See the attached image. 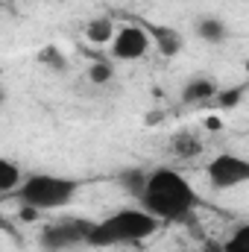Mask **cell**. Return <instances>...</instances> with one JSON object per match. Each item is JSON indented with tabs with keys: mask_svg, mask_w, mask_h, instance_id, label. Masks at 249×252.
Returning <instances> with one entry per match:
<instances>
[{
	"mask_svg": "<svg viewBox=\"0 0 249 252\" xmlns=\"http://www.w3.org/2000/svg\"><path fill=\"white\" fill-rule=\"evenodd\" d=\"M141 208H147L161 223H176L193 217L199 196L193 185L173 167H156L147 173V185L141 190Z\"/></svg>",
	"mask_w": 249,
	"mask_h": 252,
	"instance_id": "1",
	"label": "cell"
},
{
	"mask_svg": "<svg viewBox=\"0 0 249 252\" xmlns=\"http://www.w3.org/2000/svg\"><path fill=\"white\" fill-rule=\"evenodd\" d=\"M158 217H153L147 208H121L109 214L106 220L94 223L88 235V247H124L147 241L158 232Z\"/></svg>",
	"mask_w": 249,
	"mask_h": 252,
	"instance_id": "2",
	"label": "cell"
},
{
	"mask_svg": "<svg viewBox=\"0 0 249 252\" xmlns=\"http://www.w3.org/2000/svg\"><path fill=\"white\" fill-rule=\"evenodd\" d=\"M76 190H79L76 179H64L53 173H32L24 179L18 199L24 208H32V211H59L73 202Z\"/></svg>",
	"mask_w": 249,
	"mask_h": 252,
	"instance_id": "3",
	"label": "cell"
},
{
	"mask_svg": "<svg viewBox=\"0 0 249 252\" xmlns=\"http://www.w3.org/2000/svg\"><path fill=\"white\" fill-rule=\"evenodd\" d=\"M94 229V220L85 217H70V220H56L41 232V247L50 252H64L70 247L85 244L88 247V235Z\"/></svg>",
	"mask_w": 249,
	"mask_h": 252,
	"instance_id": "4",
	"label": "cell"
},
{
	"mask_svg": "<svg viewBox=\"0 0 249 252\" xmlns=\"http://www.w3.org/2000/svg\"><path fill=\"white\" fill-rule=\"evenodd\" d=\"M208 182L220 190L241 188L249 182V158L235 156V153H217L208 164H205Z\"/></svg>",
	"mask_w": 249,
	"mask_h": 252,
	"instance_id": "5",
	"label": "cell"
},
{
	"mask_svg": "<svg viewBox=\"0 0 249 252\" xmlns=\"http://www.w3.org/2000/svg\"><path fill=\"white\" fill-rule=\"evenodd\" d=\"M150 47H153V38H150L147 27L144 24H126L118 30V35L112 41V56L121 62H135V59H144Z\"/></svg>",
	"mask_w": 249,
	"mask_h": 252,
	"instance_id": "6",
	"label": "cell"
},
{
	"mask_svg": "<svg viewBox=\"0 0 249 252\" xmlns=\"http://www.w3.org/2000/svg\"><path fill=\"white\" fill-rule=\"evenodd\" d=\"M217 94H220V85L211 76H193L182 88L185 103H211V100H217Z\"/></svg>",
	"mask_w": 249,
	"mask_h": 252,
	"instance_id": "7",
	"label": "cell"
},
{
	"mask_svg": "<svg viewBox=\"0 0 249 252\" xmlns=\"http://www.w3.org/2000/svg\"><path fill=\"white\" fill-rule=\"evenodd\" d=\"M144 27H147L150 38H153V44L158 47L161 56H176V53H179V47H182V35H179L173 27H158V24H144Z\"/></svg>",
	"mask_w": 249,
	"mask_h": 252,
	"instance_id": "8",
	"label": "cell"
},
{
	"mask_svg": "<svg viewBox=\"0 0 249 252\" xmlns=\"http://www.w3.org/2000/svg\"><path fill=\"white\" fill-rule=\"evenodd\" d=\"M196 38L205 41V44H223V41L229 38V30H226V24H223L220 18L205 15V18L196 21Z\"/></svg>",
	"mask_w": 249,
	"mask_h": 252,
	"instance_id": "9",
	"label": "cell"
},
{
	"mask_svg": "<svg viewBox=\"0 0 249 252\" xmlns=\"http://www.w3.org/2000/svg\"><path fill=\"white\" fill-rule=\"evenodd\" d=\"M24 170L18 167V161L12 158H0V193L9 196V193H18L21 185H24Z\"/></svg>",
	"mask_w": 249,
	"mask_h": 252,
	"instance_id": "10",
	"label": "cell"
},
{
	"mask_svg": "<svg viewBox=\"0 0 249 252\" xmlns=\"http://www.w3.org/2000/svg\"><path fill=\"white\" fill-rule=\"evenodd\" d=\"M170 153L176 156V158H193V156H199L202 153V141L193 135V132H176L173 138H170Z\"/></svg>",
	"mask_w": 249,
	"mask_h": 252,
	"instance_id": "11",
	"label": "cell"
},
{
	"mask_svg": "<svg viewBox=\"0 0 249 252\" xmlns=\"http://www.w3.org/2000/svg\"><path fill=\"white\" fill-rule=\"evenodd\" d=\"M115 35H118V27H115V21H112L109 15L94 18V21L85 27V38H88L91 44H109V41H115Z\"/></svg>",
	"mask_w": 249,
	"mask_h": 252,
	"instance_id": "12",
	"label": "cell"
},
{
	"mask_svg": "<svg viewBox=\"0 0 249 252\" xmlns=\"http://www.w3.org/2000/svg\"><path fill=\"white\" fill-rule=\"evenodd\" d=\"M118 179H121V185H124L132 196H141V190L147 185V173H144V170H124Z\"/></svg>",
	"mask_w": 249,
	"mask_h": 252,
	"instance_id": "13",
	"label": "cell"
},
{
	"mask_svg": "<svg viewBox=\"0 0 249 252\" xmlns=\"http://www.w3.org/2000/svg\"><path fill=\"white\" fill-rule=\"evenodd\" d=\"M223 252H249V223L232 232V238L223 244Z\"/></svg>",
	"mask_w": 249,
	"mask_h": 252,
	"instance_id": "14",
	"label": "cell"
},
{
	"mask_svg": "<svg viewBox=\"0 0 249 252\" xmlns=\"http://www.w3.org/2000/svg\"><path fill=\"white\" fill-rule=\"evenodd\" d=\"M38 62L47 64V67H53V70H64V67H67V59H64L56 47H44V50H38Z\"/></svg>",
	"mask_w": 249,
	"mask_h": 252,
	"instance_id": "15",
	"label": "cell"
},
{
	"mask_svg": "<svg viewBox=\"0 0 249 252\" xmlns=\"http://www.w3.org/2000/svg\"><path fill=\"white\" fill-rule=\"evenodd\" d=\"M241 97H244V88H226V91L220 88V94H217V100H214V103H217L220 109H232V106H238V103H241Z\"/></svg>",
	"mask_w": 249,
	"mask_h": 252,
	"instance_id": "16",
	"label": "cell"
},
{
	"mask_svg": "<svg viewBox=\"0 0 249 252\" xmlns=\"http://www.w3.org/2000/svg\"><path fill=\"white\" fill-rule=\"evenodd\" d=\"M91 82H97V85H106L109 79H112V62H94L91 64Z\"/></svg>",
	"mask_w": 249,
	"mask_h": 252,
	"instance_id": "17",
	"label": "cell"
},
{
	"mask_svg": "<svg viewBox=\"0 0 249 252\" xmlns=\"http://www.w3.org/2000/svg\"><path fill=\"white\" fill-rule=\"evenodd\" d=\"M247 73H249V59H247Z\"/></svg>",
	"mask_w": 249,
	"mask_h": 252,
	"instance_id": "18",
	"label": "cell"
},
{
	"mask_svg": "<svg viewBox=\"0 0 249 252\" xmlns=\"http://www.w3.org/2000/svg\"><path fill=\"white\" fill-rule=\"evenodd\" d=\"M27 3H30V0H27Z\"/></svg>",
	"mask_w": 249,
	"mask_h": 252,
	"instance_id": "19",
	"label": "cell"
}]
</instances>
